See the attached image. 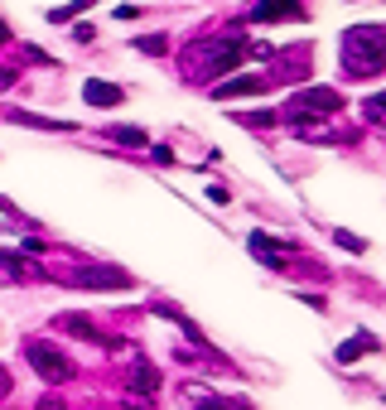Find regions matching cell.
<instances>
[{
  "label": "cell",
  "instance_id": "cell-4",
  "mask_svg": "<svg viewBox=\"0 0 386 410\" xmlns=\"http://www.w3.org/2000/svg\"><path fill=\"white\" fill-rule=\"evenodd\" d=\"M25 357H29V367H34L44 382H54V386L68 382V377L78 372V367H73V357L63 353V348H54L49 338H29V343H25Z\"/></svg>",
  "mask_w": 386,
  "mask_h": 410
},
{
  "label": "cell",
  "instance_id": "cell-17",
  "mask_svg": "<svg viewBox=\"0 0 386 410\" xmlns=\"http://www.w3.org/2000/svg\"><path fill=\"white\" fill-rule=\"evenodd\" d=\"M73 15H78V10H73V5H58V10H49V20H54V25H68V20H73Z\"/></svg>",
  "mask_w": 386,
  "mask_h": 410
},
{
  "label": "cell",
  "instance_id": "cell-15",
  "mask_svg": "<svg viewBox=\"0 0 386 410\" xmlns=\"http://www.w3.org/2000/svg\"><path fill=\"white\" fill-rule=\"evenodd\" d=\"M333 242L343 246V251H353V256H362V251H367V242H362V237H353V232H333Z\"/></svg>",
  "mask_w": 386,
  "mask_h": 410
},
{
  "label": "cell",
  "instance_id": "cell-16",
  "mask_svg": "<svg viewBox=\"0 0 386 410\" xmlns=\"http://www.w3.org/2000/svg\"><path fill=\"white\" fill-rule=\"evenodd\" d=\"M198 410H247L242 401H222V396H208V401H198Z\"/></svg>",
  "mask_w": 386,
  "mask_h": 410
},
{
  "label": "cell",
  "instance_id": "cell-12",
  "mask_svg": "<svg viewBox=\"0 0 386 410\" xmlns=\"http://www.w3.org/2000/svg\"><path fill=\"white\" fill-rule=\"evenodd\" d=\"M362 353H382V343H377V338H372V333H358V338H353V343H343V348H338V362H343V367H348V362H358Z\"/></svg>",
  "mask_w": 386,
  "mask_h": 410
},
{
  "label": "cell",
  "instance_id": "cell-14",
  "mask_svg": "<svg viewBox=\"0 0 386 410\" xmlns=\"http://www.w3.org/2000/svg\"><path fill=\"white\" fill-rule=\"evenodd\" d=\"M362 116L382 126V121H386V92H377V97H367V102H362Z\"/></svg>",
  "mask_w": 386,
  "mask_h": 410
},
{
  "label": "cell",
  "instance_id": "cell-7",
  "mask_svg": "<svg viewBox=\"0 0 386 410\" xmlns=\"http://www.w3.org/2000/svg\"><path fill=\"white\" fill-rule=\"evenodd\" d=\"M126 386H131V396L150 401V396L160 391V367H155V362H145V357H136V362H131V372H126Z\"/></svg>",
  "mask_w": 386,
  "mask_h": 410
},
{
  "label": "cell",
  "instance_id": "cell-5",
  "mask_svg": "<svg viewBox=\"0 0 386 410\" xmlns=\"http://www.w3.org/2000/svg\"><path fill=\"white\" fill-rule=\"evenodd\" d=\"M73 285L78 290H136V275L121 271V266H78L73 271Z\"/></svg>",
  "mask_w": 386,
  "mask_h": 410
},
{
  "label": "cell",
  "instance_id": "cell-13",
  "mask_svg": "<svg viewBox=\"0 0 386 410\" xmlns=\"http://www.w3.org/2000/svg\"><path fill=\"white\" fill-rule=\"evenodd\" d=\"M102 136H107V140H121V145H131V150H145V145H150V136H145L140 126H107Z\"/></svg>",
  "mask_w": 386,
  "mask_h": 410
},
{
  "label": "cell",
  "instance_id": "cell-2",
  "mask_svg": "<svg viewBox=\"0 0 386 410\" xmlns=\"http://www.w3.org/2000/svg\"><path fill=\"white\" fill-rule=\"evenodd\" d=\"M343 107V92H333V87H309V92H295V102L285 107L290 121H300V131H319V116H329V111Z\"/></svg>",
  "mask_w": 386,
  "mask_h": 410
},
{
  "label": "cell",
  "instance_id": "cell-21",
  "mask_svg": "<svg viewBox=\"0 0 386 410\" xmlns=\"http://www.w3.org/2000/svg\"><path fill=\"white\" fill-rule=\"evenodd\" d=\"M0 44H10V25L5 20H0Z\"/></svg>",
  "mask_w": 386,
  "mask_h": 410
},
{
  "label": "cell",
  "instance_id": "cell-6",
  "mask_svg": "<svg viewBox=\"0 0 386 410\" xmlns=\"http://www.w3.org/2000/svg\"><path fill=\"white\" fill-rule=\"evenodd\" d=\"M44 285L49 275H44V266H34V261H25V256H10V251H0V285Z\"/></svg>",
  "mask_w": 386,
  "mask_h": 410
},
{
  "label": "cell",
  "instance_id": "cell-19",
  "mask_svg": "<svg viewBox=\"0 0 386 410\" xmlns=\"http://www.w3.org/2000/svg\"><path fill=\"white\" fill-rule=\"evenodd\" d=\"M140 15H145L140 5H116V20H140Z\"/></svg>",
  "mask_w": 386,
  "mask_h": 410
},
{
  "label": "cell",
  "instance_id": "cell-3",
  "mask_svg": "<svg viewBox=\"0 0 386 410\" xmlns=\"http://www.w3.org/2000/svg\"><path fill=\"white\" fill-rule=\"evenodd\" d=\"M198 54H203V58H193L189 73H193V78H218V73H232V68H242V58L256 54V49H247L242 39H222V44H203Z\"/></svg>",
  "mask_w": 386,
  "mask_h": 410
},
{
  "label": "cell",
  "instance_id": "cell-20",
  "mask_svg": "<svg viewBox=\"0 0 386 410\" xmlns=\"http://www.w3.org/2000/svg\"><path fill=\"white\" fill-rule=\"evenodd\" d=\"M10 386H15L10 382V367H0V396H10Z\"/></svg>",
  "mask_w": 386,
  "mask_h": 410
},
{
  "label": "cell",
  "instance_id": "cell-11",
  "mask_svg": "<svg viewBox=\"0 0 386 410\" xmlns=\"http://www.w3.org/2000/svg\"><path fill=\"white\" fill-rule=\"evenodd\" d=\"M261 87H266L261 78H227V82H218V87H213V97H218V102H227V97H251V92H261Z\"/></svg>",
  "mask_w": 386,
  "mask_h": 410
},
{
  "label": "cell",
  "instance_id": "cell-1",
  "mask_svg": "<svg viewBox=\"0 0 386 410\" xmlns=\"http://www.w3.org/2000/svg\"><path fill=\"white\" fill-rule=\"evenodd\" d=\"M386 68V29L358 25L343 34V73L348 78H372Z\"/></svg>",
  "mask_w": 386,
  "mask_h": 410
},
{
  "label": "cell",
  "instance_id": "cell-8",
  "mask_svg": "<svg viewBox=\"0 0 386 410\" xmlns=\"http://www.w3.org/2000/svg\"><path fill=\"white\" fill-rule=\"evenodd\" d=\"M251 25H285V20H309V5H251Z\"/></svg>",
  "mask_w": 386,
  "mask_h": 410
},
{
  "label": "cell",
  "instance_id": "cell-18",
  "mask_svg": "<svg viewBox=\"0 0 386 410\" xmlns=\"http://www.w3.org/2000/svg\"><path fill=\"white\" fill-rule=\"evenodd\" d=\"M136 49H145V54H160V49H165V34H155V39H140Z\"/></svg>",
  "mask_w": 386,
  "mask_h": 410
},
{
  "label": "cell",
  "instance_id": "cell-10",
  "mask_svg": "<svg viewBox=\"0 0 386 410\" xmlns=\"http://www.w3.org/2000/svg\"><path fill=\"white\" fill-rule=\"evenodd\" d=\"M63 333H73V338H87V343H102V348H111V338L107 333H97V324L87 319V314H58L54 319Z\"/></svg>",
  "mask_w": 386,
  "mask_h": 410
},
{
  "label": "cell",
  "instance_id": "cell-9",
  "mask_svg": "<svg viewBox=\"0 0 386 410\" xmlns=\"http://www.w3.org/2000/svg\"><path fill=\"white\" fill-rule=\"evenodd\" d=\"M83 102H87V107H121L126 92H121L116 82H107V78H87L83 82Z\"/></svg>",
  "mask_w": 386,
  "mask_h": 410
}]
</instances>
